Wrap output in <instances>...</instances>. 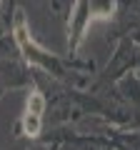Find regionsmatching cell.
Returning a JSON list of instances; mask_svg holds the SVG:
<instances>
[{"label": "cell", "instance_id": "obj_2", "mask_svg": "<svg viewBox=\"0 0 140 150\" xmlns=\"http://www.w3.org/2000/svg\"><path fill=\"white\" fill-rule=\"evenodd\" d=\"M15 40H18V45H20L23 55H25V58L30 60L33 65H43L45 70H50V68H53V60L43 58V53H40V50L35 48V45H33V40H30V33H28V25H25V18H23V13H18V15H15Z\"/></svg>", "mask_w": 140, "mask_h": 150}, {"label": "cell", "instance_id": "obj_1", "mask_svg": "<svg viewBox=\"0 0 140 150\" xmlns=\"http://www.w3.org/2000/svg\"><path fill=\"white\" fill-rule=\"evenodd\" d=\"M118 8V0H75L73 13H70V48L75 50L80 45L83 35H85L88 25L95 20H110Z\"/></svg>", "mask_w": 140, "mask_h": 150}, {"label": "cell", "instance_id": "obj_3", "mask_svg": "<svg viewBox=\"0 0 140 150\" xmlns=\"http://www.w3.org/2000/svg\"><path fill=\"white\" fill-rule=\"evenodd\" d=\"M43 110H45V98L40 93H30L28 98V108L23 115V130L28 138H35L40 133V123H43Z\"/></svg>", "mask_w": 140, "mask_h": 150}]
</instances>
